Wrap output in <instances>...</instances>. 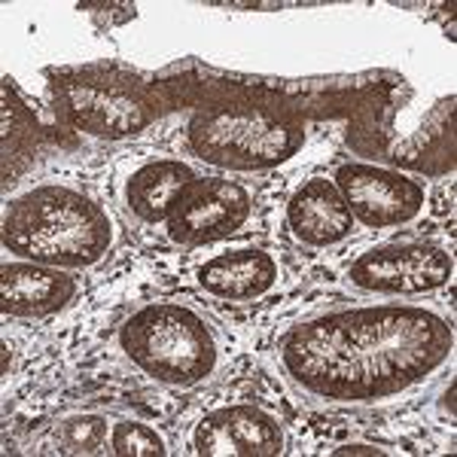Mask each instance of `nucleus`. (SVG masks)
Segmentation results:
<instances>
[{
    "label": "nucleus",
    "instance_id": "1",
    "mask_svg": "<svg viewBox=\"0 0 457 457\" xmlns=\"http://www.w3.org/2000/svg\"><path fill=\"white\" fill-rule=\"evenodd\" d=\"M454 323L439 308L366 299L302 317L275 348L281 378L327 409H375L411 396L454 360Z\"/></svg>",
    "mask_w": 457,
    "mask_h": 457
},
{
    "label": "nucleus",
    "instance_id": "2",
    "mask_svg": "<svg viewBox=\"0 0 457 457\" xmlns=\"http://www.w3.org/2000/svg\"><path fill=\"white\" fill-rule=\"evenodd\" d=\"M120 228L110 208L68 180H43L6 202L0 241L6 256L86 271L113 250Z\"/></svg>",
    "mask_w": 457,
    "mask_h": 457
},
{
    "label": "nucleus",
    "instance_id": "3",
    "mask_svg": "<svg viewBox=\"0 0 457 457\" xmlns=\"http://www.w3.org/2000/svg\"><path fill=\"white\" fill-rule=\"evenodd\" d=\"M120 351L131 370L168 390L208 385L226 360L217 320L189 299H150L120 323Z\"/></svg>",
    "mask_w": 457,
    "mask_h": 457
},
{
    "label": "nucleus",
    "instance_id": "4",
    "mask_svg": "<svg viewBox=\"0 0 457 457\" xmlns=\"http://www.w3.org/2000/svg\"><path fill=\"white\" fill-rule=\"evenodd\" d=\"M305 144V129L290 110L271 104H223L189 125V150L228 171H271Z\"/></svg>",
    "mask_w": 457,
    "mask_h": 457
},
{
    "label": "nucleus",
    "instance_id": "5",
    "mask_svg": "<svg viewBox=\"0 0 457 457\" xmlns=\"http://www.w3.org/2000/svg\"><path fill=\"white\" fill-rule=\"evenodd\" d=\"M454 278V253L433 238H394L360 250L345 265V284L366 299H424Z\"/></svg>",
    "mask_w": 457,
    "mask_h": 457
},
{
    "label": "nucleus",
    "instance_id": "6",
    "mask_svg": "<svg viewBox=\"0 0 457 457\" xmlns=\"http://www.w3.org/2000/svg\"><path fill=\"white\" fill-rule=\"evenodd\" d=\"M253 193L247 183L223 174H195L165 220V235L177 247H208L228 241L253 217Z\"/></svg>",
    "mask_w": 457,
    "mask_h": 457
},
{
    "label": "nucleus",
    "instance_id": "7",
    "mask_svg": "<svg viewBox=\"0 0 457 457\" xmlns=\"http://www.w3.org/2000/svg\"><path fill=\"white\" fill-rule=\"evenodd\" d=\"M329 177L342 189L357 226L405 228L418 223L427 211V183L415 174L363 159H348L336 165Z\"/></svg>",
    "mask_w": 457,
    "mask_h": 457
},
{
    "label": "nucleus",
    "instance_id": "8",
    "mask_svg": "<svg viewBox=\"0 0 457 457\" xmlns=\"http://www.w3.org/2000/svg\"><path fill=\"white\" fill-rule=\"evenodd\" d=\"M284 452V421L260 403L213 405L189 430V454L195 457H278Z\"/></svg>",
    "mask_w": 457,
    "mask_h": 457
},
{
    "label": "nucleus",
    "instance_id": "9",
    "mask_svg": "<svg viewBox=\"0 0 457 457\" xmlns=\"http://www.w3.org/2000/svg\"><path fill=\"white\" fill-rule=\"evenodd\" d=\"M55 110L73 129L104 141L135 137L150 125V104L137 88L107 79H73L55 88Z\"/></svg>",
    "mask_w": 457,
    "mask_h": 457
},
{
    "label": "nucleus",
    "instance_id": "10",
    "mask_svg": "<svg viewBox=\"0 0 457 457\" xmlns=\"http://www.w3.org/2000/svg\"><path fill=\"white\" fill-rule=\"evenodd\" d=\"M281 260L260 245L223 247L204 256L193 271L198 290L226 305H256L281 287Z\"/></svg>",
    "mask_w": 457,
    "mask_h": 457
},
{
    "label": "nucleus",
    "instance_id": "11",
    "mask_svg": "<svg viewBox=\"0 0 457 457\" xmlns=\"http://www.w3.org/2000/svg\"><path fill=\"white\" fill-rule=\"evenodd\" d=\"M77 271L6 256L0 265V312L16 320H49L77 302Z\"/></svg>",
    "mask_w": 457,
    "mask_h": 457
},
{
    "label": "nucleus",
    "instance_id": "12",
    "mask_svg": "<svg viewBox=\"0 0 457 457\" xmlns=\"http://www.w3.org/2000/svg\"><path fill=\"white\" fill-rule=\"evenodd\" d=\"M284 223L293 241L308 250H333L353 238L357 220L333 177L312 174L287 198Z\"/></svg>",
    "mask_w": 457,
    "mask_h": 457
},
{
    "label": "nucleus",
    "instance_id": "13",
    "mask_svg": "<svg viewBox=\"0 0 457 457\" xmlns=\"http://www.w3.org/2000/svg\"><path fill=\"white\" fill-rule=\"evenodd\" d=\"M195 174L198 171L189 162L174 156L135 159L116 183L120 208L141 226H165L174 198Z\"/></svg>",
    "mask_w": 457,
    "mask_h": 457
},
{
    "label": "nucleus",
    "instance_id": "14",
    "mask_svg": "<svg viewBox=\"0 0 457 457\" xmlns=\"http://www.w3.org/2000/svg\"><path fill=\"white\" fill-rule=\"evenodd\" d=\"M110 418L98 411H77L58 424V445L68 454H107L110 452Z\"/></svg>",
    "mask_w": 457,
    "mask_h": 457
},
{
    "label": "nucleus",
    "instance_id": "15",
    "mask_svg": "<svg viewBox=\"0 0 457 457\" xmlns=\"http://www.w3.org/2000/svg\"><path fill=\"white\" fill-rule=\"evenodd\" d=\"M110 454L116 457H165L171 454L165 433L141 418H116L110 424Z\"/></svg>",
    "mask_w": 457,
    "mask_h": 457
},
{
    "label": "nucleus",
    "instance_id": "16",
    "mask_svg": "<svg viewBox=\"0 0 457 457\" xmlns=\"http://www.w3.org/2000/svg\"><path fill=\"white\" fill-rule=\"evenodd\" d=\"M333 457H357V454H366V457H385L387 448H378V445H370V442H345V445H336Z\"/></svg>",
    "mask_w": 457,
    "mask_h": 457
}]
</instances>
